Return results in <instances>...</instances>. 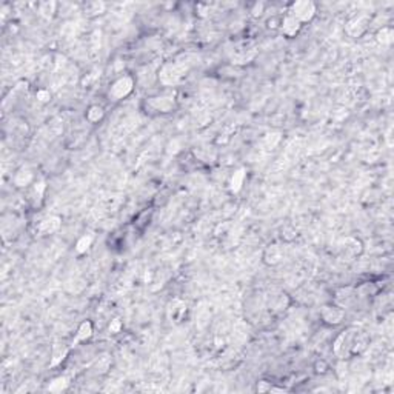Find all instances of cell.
I'll return each instance as SVG.
<instances>
[{"mask_svg": "<svg viewBox=\"0 0 394 394\" xmlns=\"http://www.w3.org/2000/svg\"><path fill=\"white\" fill-rule=\"evenodd\" d=\"M367 343L365 334H362L356 328H348L336 337L332 343V351L339 359L345 360L354 354H360L367 348Z\"/></svg>", "mask_w": 394, "mask_h": 394, "instance_id": "cell-1", "label": "cell"}, {"mask_svg": "<svg viewBox=\"0 0 394 394\" xmlns=\"http://www.w3.org/2000/svg\"><path fill=\"white\" fill-rule=\"evenodd\" d=\"M316 13H317V8L314 3L310 2V0H299V2L291 3L290 11H288V14L292 16L296 20H299L300 23L311 22V20L314 19Z\"/></svg>", "mask_w": 394, "mask_h": 394, "instance_id": "cell-2", "label": "cell"}, {"mask_svg": "<svg viewBox=\"0 0 394 394\" xmlns=\"http://www.w3.org/2000/svg\"><path fill=\"white\" fill-rule=\"evenodd\" d=\"M134 89V80L131 76H122L119 77L116 82L111 85L108 96L113 100H122L125 97H128Z\"/></svg>", "mask_w": 394, "mask_h": 394, "instance_id": "cell-3", "label": "cell"}, {"mask_svg": "<svg viewBox=\"0 0 394 394\" xmlns=\"http://www.w3.org/2000/svg\"><path fill=\"white\" fill-rule=\"evenodd\" d=\"M185 66L179 63H166L162 66L159 73V80L164 85H176L185 76Z\"/></svg>", "mask_w": 394, "mask_h": 394, "instance_id": "cell-4", "label": "cell"}, {"mask_svg": "<svg viewBox=\"0 0 394 394\" xmlns=\"http://www.w3.org/2000/svg\"><path fill=\"white\" fill-rule=\"evenodd\" d=\"M368 25H370V17L367 14H360L350 20L347 23L345 31L350 37H360L368 29Z\"/></svg>", "mask_w": 394, "mask_h": 394, "instance_id": "cell-5", "label": "cell"}, {"mask_svg": "<svg viewBox=\"0 0 394 394\" xmlns=\"http://www.w3.org/2000/svg\"><path fill=\"white\" fill-rule=\"evenodd\" d=\"M320 317L327 325H339L345 319V311L337 305H325L320 310Z\"/></svg>", "mask_w": 394, "mask_h": 394, "instance_id": "cell-6", "label": "cell"}, {"mask_svg": "<svg viewBox=\"0 0 394 394\" xmlns=\"http://www.w3.org/2000/svg\"><path fill=\"white\" fill-rule=\"evenodd\" d=\"M300 28H302V23L290 14H287L284 20L280 22V31L287 37H294L300 31Z\"/></svg>", "mask_w": 394, "mask_h": 394, "instance_id": "cell-7", "label": "cell"}, {"mask_svg": "<svg viewBox=\"0 0 394 394\" xmlns=\"http://www.w3.org/2000/svg\"><path fill=\"white\" fill-rule=\"evenodd\" d=\"M282 259H284V251H282V247H279L276 244L267 247L265 252H264V262L267 265L276 267V265L280 264Z\"/></svg>", "mask_w": 394, "mask_h": 394, "instance_id": "cell-8", "label": "cell"}, {"mask_svg": "<svg viewBox=\"0 0 394 394\" xmlns=\"http://www.w3.org/2000/svg\"><path fill=\"white\" fill-rule=\"evenodd\" d=\"M60 227H62V220H60V217L51 216V217H46L40 222L37 229H39L40 234H53Z\"/></svg>", "mask_w": 394, "mask_h": 394, "instance_id": "cell-9", "label": "cell"}, {"mask_svg": "<svg viewBox=\"0 0 394 394\" xmlns=\"http://www.w3.org/2000/svg\"><path fill=\"white\" fill-rule=\"evenodd\" d=\"M148 104L153 106L156 111H159V113H169V111L174 108V99L173 97H166V96L154 97V99H151Z\"/></svg>", "mask_w": 394, "mask_h": 394, "instance_id": "cell-10", "label": "cell"}, {"mask_svg": "<svg viewBox=\"0 0 394 394\" xmlns=\"http://www.w3.org/2000/svg\"><path fill=\"white\" fill-rule=\"evenodd\" d=\"M244 182H245V169H237L236 173L233 174V177H231L229 180V189H231V193H239V191L242 189V187H244Z\"/></svg>", "mask_w": 394, "mask_h": 394, "instance_id": "cell-11", "label": "cell"}, {"mask_svg": "<svg viewBox=\"0 0 394 394\" xmlns=\"http://www.w3.org/2000/svg\"><path fill=\"white\" fill-rule=\"evenodd\" d=\"M104 117H105V111H104L102 106H99V105L89 106L88 111H86V120L89 124H99Z\"/></svg>", "mask_w": 394, "mask_h": 394, "instance_id": "cell-12", "label": "cell"}, {"mask_svg": "<svg viewBox=\"0 0 394 394\" xmlns=\"http://www.w3.org/2000/svg\"><path fill=\"white\" fill-rule=\"evenodd\" d=\"M91 336H93V325H91V322L80 323L76 334V342H86Z\"/></svg>", "mask_w": 394, "mask_h": 394, "instance_id": "cell-13", "label": "cell"}, {"mask_svg": "<svg viewBox=\"0 0 394 394\" xmlns=\"http://www.w3.org/2000/svg\"><path fill=\"white\" fill-rule=\"evenodd\" d=\"M31 180H33V173H29L28 169L19 171L14 177V182H16L17 187H26V185L31 184Z\"/></svg>", "mask_w": 394, "mask_h": 394, "instance_id": "cell-14", "label": "cell"}, {"mask_svg": "<svg viewBox=\"0 0 394 394\" xmlns=\"http://www.w3.org/2000/svg\"><path fill=\"white\" fill-rule=\"evenodd\" d=\"M91 245H93V236H91V234H83L82 237H80L76 242V251L82 254V252H86L89 249Z\"/></svg>", "mask_w": 394, "mask_h": 394, "instance_id": "cell-15", "label": "cell"}, {"mask_svg": "<svg viewBox=\"0 0 394 394\" xmlns=\"http://www.w3.org/2000/svg\"><path fill=\"white\" fill-rule=\"evenodd\" d=\"M377 42L382 43V45H391L393 43V37H394V33H393V29L385 26V28H382L380 31L377 33Z\"/></svg>", "mask_w": 394, "mask_h": 394, "instance_id": "cell-16", "label": "cell"}, {"mask_svg": "<svg viewBox=\"0 0 394 394\" xmlns=\"http://www.w3.org/2000/svg\"><path fill=\"white\" fill-rule=\"evenodd\" d=\"M66 387H68V380H66L65 377H57V379H54L51 383H49L48 391H53V393H60V391H63Z\"/></svg>", "mask_w": 394, "mask_h": 394, "instance_id": "cell-17", "label": "cell"}, {"mask_svg": "<svg viewBox=\"0 0 394 394\" xmlns=\"http://www.w3.org/2000/svg\"><path fill=\"white\" fill-rule=\"evenodd\" d=\"M51 99V94H49V91L48 89H39L37 91V100L39 102H48V100Z\"/></svg>", "mask_w": 394, "mask_h": 394, "instance_id": "cell-18", "label": "cell"}, {"mask_svg": "<svg viewBox=\"0 0 394 394\" xmlns=\"http://www.w3.org/2000/svg\"><path fill=\"white\" fill-rule=\"evenodd\" d=\"M120 328H122V322H120L119 319H114L113 322L109 323V331L113 332V334H116V332L120 331Z\"/></svg>", "mask_w": 394, "mask_h": 394, "instance_id": "cell-19", "label": "cell"}, {"mask_svg": "<svg viewBox=\"0 0 394 394\" xmlns=\"http://www.w3.org/2000/svg\"><path fill=\"white\" fill-rule=\"evenodd\" d=\"M270 388H271V385H268L267 382H259L256 390H257L259 393H265V391H270Z\"/></svg>", "mask_w": 394, "mask_h": 394, "instance_id": "cell-20", "label": "cell"}]
</instances>
